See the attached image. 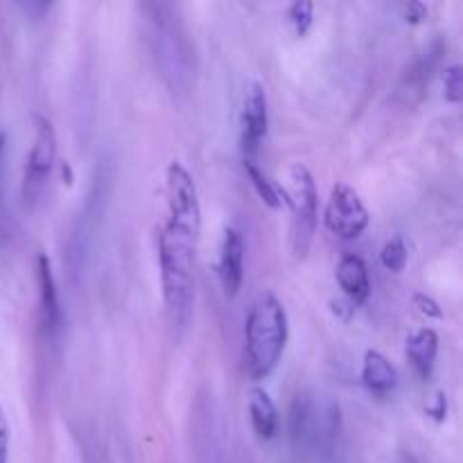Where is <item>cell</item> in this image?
<instances>
[{"label":"cell","instance_id":"cell-1","mask_svg":"<svg viewBox=\"0 0 463 463\" xmlns=\"http://www.w3.org/2000/svg\"><path fill=\"white\" fill-rule=\"evenodd\" d=\"M194 242L193 238L163 226L158 231V267L167 324L175 339L190 328L194 315Z\"/></svg>","mask_w":463,"mask_h":463},{"label":"cell","instance_id":"cell-2","mask_svg":"<svg viewBox=\"0 0 463 463\" xmlns=\"http://www.w3.org/2000/svg\"><path fill=\"white\" fill-rule=\"evenodd\" d=\"M289 339L288 310L274 292L256 297L244 319V369L249 378L262 380L274 373Z\"/></svg>","mask_w":463,"mask_h":463},{"label":"cell","instance_id":"cell-3","mask_svg":"<svg viewBox=\"0 0 463 463\" xmlns=\"http://www.w3.org/2000/svg\"><path fill=\"white\" fill-rule=\"evenodd\" d=\"M283 193L285 203L292 213V226H289L292 253L297 258H306L315 240L317 222H319V193H317V181L310 167L294 163L288 170V185Z\"/></svg>","mask_w":463,"mask_h":463},{"label":"cell","instance_id":"cell-4","mask_svg":"<svg viewBox=\"0 0 463 463\" xmlns=\"http://www.w3.org/2000/svg\"><path fill=\"white\" fill-rule=\"evenodd\" d=\"M167 193V229L193 238L194 242L202 233V202L193 175L181 161H172L165 170Z\"/></svg>","mask_w":463,"mask_h":463},{"label":"cell","instance_id":"cell-5","mask_svg":"<svg viewBox=\"0 0 463 463\" xmlns=\"http://www.w3.org/2000/svg\"><path fill=\"white\" fill-rule=\"evenodd\" d=\"M32 118H34V143L27 154L25 175H23V197L27 203L39 199L57 163V131H54L52 120L43 113H34Z\"/></svg>","mask_w":463,"mask_h":463},{"label":"cell","instance_id":"cell-6","mask_svg":"<svg viewBox=\"0 0 463 463\" xmlns=\"http://www.w3.org/2000/svg\"><path fill=\"white\" fill-rule=\"evenodd\" d=\"M369 208L362 202L360 193L351 184L337 181L330 190L328 202H326V229L342 240H355L369 229Z\"/></svg>","mask_w":463,"mask_h":463},{"label":"cell","instance_id":"cell-7","mask_svg":"<svg viewBox=\"0 0 463 463\" xmlns=\"http://www.w3.org/2000/svg\"><path fill=\"white\" fill-rule=\"evenodd\" d=\"M269 129V99L265 86L258 80H249L242 95V149L247 158L260 149Z\"/></svg>","mask_w":463,"mask_h":463},{"label":"cell","instance_id":"cell-8","mask_svg":"<svg viewBox=\"0 0 463 463\" xmlns=\"http://www.w3.org/2000/svg\"><path fill=\"white\" fill-rule=\"evenodd\" d=\"M220 280L224 294L235 298L244 283V240L235 226H226L220 251Z\"/></svg>","mask_w":463,"mask_h":463},{"label":"cell","instance_id":"cell-9","mask_svg":"<svg viewBox=\"0 0 463 463\" xmlns=\"http://www.w3.org/2000/svg\"><path fill=\"white\" fill-rule=\"evenodd\" d=\"M335 279H337V285L344 292V297L355 303V306H362L369 298V267L355 253H344L342 260L337 262V269H335Z\"/></svg>","mask_w":463,"mask_h":463},{"label":"cell","instance_id":"cell-10","mask_svg":"<svg viewBox=\"0 0 463 463\" xmlns=\"http://www.w3.org/2000/svg\"><path fill=\"white\" fill-rule=\"evenodd\" d=\"M405 355L420 380L432 375L439 355V335L434 328H419L407 337Z\"/></svg>","mask_w":463,"mask_h":463},{"label":"cell","instance_id":"cell-11","mask_svg":"<svg viewBox=\"0 0 463 463\" xmlns=\"http://www.w3.org/2000/svg\"><path fill=\"white\" fill-rule=\"evenodd\" d=\"M249 419H251L253 432L262 441H271L279 434L280 416L274 398L262 387L249 389Z\"/></svg>","mask_w":463,"mask_h":463},{"label":"cell","instance_id":"cell-12","mask_svg":"<svg viewBox=\"0 0 463 463\" xmlns=\"http://www.w3.org/2000/svg\"><path fill=\"white\" fill-rule=\"evenodd\" d=\"M36 280H39V306H41V321L48 330H57L61 310H59V294L57 283H54L52 262L48 253L36 256Z\"/></svg>","mask_w":463,"mask_h":463},{"label":"cell","instance_id":"cell-13","mask_svg":"<svg viewBox=\"0 0 463 463\" xmlns=\"http://www.w3.org/2000/svg\"><path fill=\"white\" fill-rule=\"evenodd\" d=\"M362 383L373 393H389L396 389L398 371L383 353L369 348L362 360Z\"/></svg>","mask_w":463,"mask_h":463},{"label":"cell","instance_id":"cell-14","mask_svg":"<svg viewBox=\"0 0 463 463\" xmlns=\"http://www.w3.org/2000/svg\"><path fill=\"white\" fill-rule=\"evenodd\" d=\"M244 170H247L249 181H251L253 190H256L258 197L262 199L265 206H269L271 211H280L285 203V193H283V185L271 181L265 172L258 167V163L253 158H244Z\"/></svg>","mask_w":463,"mask_h":463},{"label":"cell","instance_id":"cell-15","mask_svg":"<svg viewBox=\"0 0 463 463\" xmlns=\"http://www.w3.org/2000/svg\"><path fill=\"white\" fill-rule=\"evenodd\" d=\"M285 18H288L289 27H292L294 36L303 39L310 32L312 23H315V5L310 0H294L288 7V12H285Z\"/></svg>","mask_w":463,"mask_h":463},{"label":"cell","instance_id":"cell-16","mask_svg":"<svg viewBox=\"0 0 463 463\" xmlns=\"http://www.w3.org/2000/svg\"><path fill=\"white\" fill-rule=\"evenodd\" d=\"M380 262H383L384 269L389 271H402L410 262V251H407V244L402 240V235H393L384 242V247L380 249Z\"/></svg>","mask_w":463,"mask_h":463},{"label":"cell","instance_id":"cell-17","mask_svg":"<svg viewBox=\"0 0 463 463\" xmlns=\"http://www.w3.org/2000/svg\"><path fill=\"white\" fill-rule=\"evenodd\" d=\"M443 95L450 104H459L463 99V66L459 61H452L441 72Z\"/></svg>","mask_w":463,"mask_h":463},{"label":"cell","instance_id":"cell-18","mask_svg":"<svg viewBox=\"0 0 463 463\" xmlns=\"http://www.w3.org/2000/svg\"><path fill=\"white\" fill-rule=\"evenodd\" d=\"M411 303H414L416 310L423 317H428V319H443V307L439 306L437 298H432L430 294L416 292L414 297H411Z\"/></svg>","mask_w":463,"mask_h":463},{"label":"cell","instance_id":"cell-19","mask_svg":"<svg viewBox=\"0 0 463 463\" xmlns=\"http://www.w3.org/2000/svg\"><path fill=\"white\" fill-rule=\"evenodd\" d=\"M425 414L430 416V419H434L437 423H443V420L448 419V396L443 392H437V396L432 398V401L428 402V407H425Z\"/></svg>","mask_w":463,"mask_h":463},{"label":"cell","instance_id":"cell-20","mask_svg":"<svg viewBox=\"0 0 463 463\" xmlns=\"http://www.w3.org/2000/svg\"><path fill=\"white\" fill-rule=\"evenodd\" d=\"M425 16H428V5L420 3V0H410V3L402 5V18L411 25H419Z\"/></svg>","mask_w":463,"mask_h":463},{"label":"cell","instance_id":"cell-21","mask_svg":"<svg viewBox=\"0 0 463 463\" xmlns=\"http://www.w3.org/2000/svg\"><path fill=\"white\" fill-rule=\"evenodd\" d=\"M330 310H333V315L337 317V319L346 321L348 324V321L355 317L357 306L353 301H348L346 297H342V298H333V301H330Z\"/></svg>","mask_w":463,"mask_h":463},{"label":"cell","instance_id":"cell-22","mask_svg":"<svg viewBox=\"0 0 463 463\" xmlns=\"http://www.w3.org/2000/svg\"><path fill=\"white\" fill-rule=\"evenodd\" d=\"M9 459V423L0 407V463H7Z\"/></svg>","mask_w":463,"mask_h":463},{"label":"cell","instance_id":"cell-23","mask_svg":"<svg viewBox=\"0 0 463 463\" xmlns=\"http://www.w3.org/2000/svg\"><path fill=\"white\" fill-rule=\"evenodd\" d=\"M59 170H61V176H63V184L72 185V181H75V172H72L71 163H68V161H61V163H59Z\"/></svg>","mask_w":463,"mask_h":463},{"label":"cell","instance_id":"cell-24","mask_svg":"<svg viewBox=\"0 0 463 463\" xmlns=\"http://www.w3.org/2000/svg\"><path fill=\"white\" fill-rule=\"evenodd\" d=\"M5 140H7V134L0 129V154H3V149H5Z\"/></svg>","mask_w":463,"mask_h":463}]
</instances>
